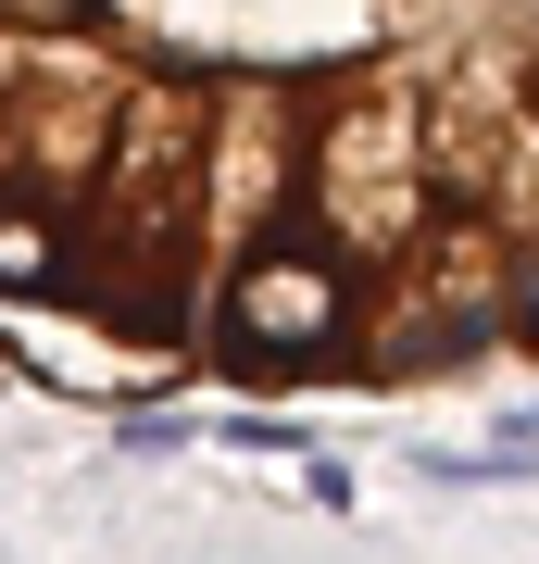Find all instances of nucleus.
Segmentation results:
<instances>
[{"label": "nucleus", "instance_id": "f257e3e1", "mask_svg": "<svg viewBox=\"0 0 539 564\" xmlns=\"http://www.w3.org/2000/svg\"><path fill=\"white\" fill-rule=\"evenodd\" d=\"M0 326L201 389L539 364V0H0Z\"/></svg>", "mask_w": 539, "mask_h": 564}]
</instances>
